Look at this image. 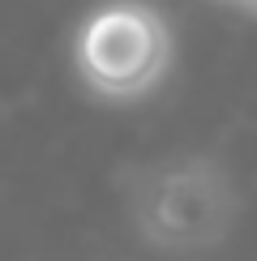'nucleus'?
<instances>
[{"mask_svg":"<svg viewBox=\"0 0 257 261\" xmlns=\"http://www.w3.org/2000/svg\"><path fill=\"white\" fill-rule=\"evenodd\" d=\"M128 214L159 248H210L232 231L236 184L210 159H176L128 180Z\"/></svg>","mask_w":257,"mask_h":261,"instance_id":"obj_1","label":"nucleus"},{"mask_svg":"<svg viewBox=\"0 0 257 261\" xmlns=\"http://www.w3.org/2000/svg\"><path fill=\"white\" fill-rule=\"evenodd\" d=\"M73 64L99 99H142L163 82L171 64V30L146 0H112L78 26Z\"/></svg>","mask_w":257,"mask_h":261,"instance_id":"obj_2","label":"nucleus"},{"mask_svg":"<svg viewBox=\"0 0 257 261\" xmlns=\"http://www.w3.org/2000/svg\"><path fill=\"white\" fill-rule=\"evenodd\" d=\"M232 5H240V9H253V13H257V0H232Z\"/></svg>","mask_w":257,"mask_h":261,"instance_id":"obj_3","label":"nucleus"}]
</instances>
